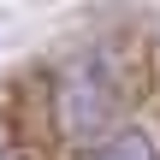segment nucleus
I'll return each mask as SVG.
<instances>
[{
    "label": "nucleus",
    "mask_w": 160,
    "mask_h": 160,
    "mask_svg": "<svg viewBox=\"0 0 160 160\" xmlns=\"http://www.w3.org/2000/svg\"><path fill=\"white\" fill-rule=\"evenodd\" d=\"M119 101H125V95H119V77H113L107 48H83L77 59L59 65V83H53V119H59V131H65L71 142L101 137L107 119L119 113Z\"/></svg>",
    "instance_id": "nucleus-1"
},
{
    "label": "nucleus",
    "mask_w": 160,
    "mask_h": 160,
    "mask_svg": "<svg viewBox=\"0 0 160 160\" xmlns=\"http://www.w3.org/2000/svg\"><path fill=\"white\" fill-rule=\"evenodd\" d=\"M89 160H160V148L142 137V131H119V137L95 142V154H89Z\"/></svg>",
    "instance_id": "nucleus-2"
}]
</instances>
